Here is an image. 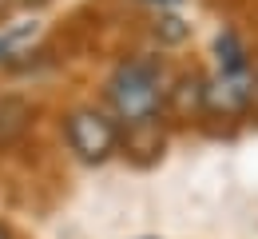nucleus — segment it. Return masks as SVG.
<instances>
[{
	"label": "nucleus",
	"mask_w": 258,
	"mask_h": 239,
	"mask_svg": "<svg viewBox=\"0 0 258 239\" xmlns=\"http://www.w3.org/2000/svg\"><path fill=\"white\" fill-rule=\"evenodd\" d=\"M163 100H167V72L155 56H131L107 80V104L115 120L127 128L151 124Z\"/></svg>",
	"instance_id": "1"
},
{
	"label": "nucleus",
	"mask_w": 258,
	"mask_h": 239,
	"mask_svg": "<svg viewBox=\"0 0 258 239\" xmlns=\"http://www.w3.org/2000/svg\"><path fill=\"white\" fill-rule=\"evenodd\" d=\"M64 136H68V148L84 164H103L119 148V124L96 108H76L64 120Z\"/></svg>",
	"instance_id": "2"
},
{
	"label": "nucleus",
	"mask_w": 258,
	"mask_h": 239,
	"mask_svg": "<svg viewBox=\"0 0 258 239\" xmlns=\"http://www.w3.org/2000/svg\"><path fill=\"white\" fill-rule=\"evenodd\" d=\"M254 100V80L250 72H219L215 80H203V112L215 116H238Z\"/></svg>",
	"instance_id": "3"
},
{
	"label": "nucleus",
	"mask_w": 258,
	"mask_h": 239,
	"mask_svg": "<svg viewBox=\"0 0 258 239\" xmlns=\"http://www.w3.org/2000/svg\"><path fill=\"white\" fill-rule=\"evenodd\" d=\"M215 52H219L223 72H246V48H242V40H238L234 32H223V36H219Z\"/></svg>",
	"instance_id": "4"
},
{
	"label": "nucleus",
	"mask_w": 258,
	"mask_h": 239,
	"mask_svg": "<svg viewBox=\"0 0 258 239\" xmlns=\"http://www.w3.org/2000/svg\"><path fill=\"white\" fill-rule=\"evenodd\" d=\"M155 36H163V40H183L187 36V28H183V20L179 16H159V24H155Z\"/></svg>",
	"instance_id": "5"
},
{
	"label": "nucleus",
	"mask_w": 258,
	"mask_h": 239,
	"mask_svg": "<svg viewBox=\"0 0 258 239\" xmlns=\"http://www.w3.org/2000/svg\"><path fill=\"white\" fill-rule=\"evenodd\" d=\"M24 36H28V28H12V32L0 36V60H4V56H8V52H12V48L24 40Z\"/></svg>",
	"instance_id": "6"
},
{
	"label": "nucleus",
	"mask_w": 258,
	"mask_h": 239,
	"mask_svg": "<svg viewBox=\"0 0 258 239\" xmlns=\"http://www.w3.org/2000/svg\"><path fill=\"white\" fill-rule=\"evenodd\" d=\"M20 4H32V8H40V4H48V0H20Z\"/></svg>",
	"instance_id": "7"
},
{
	"label": "nucleus",
	"mask_w": 258,
	"mask_h": 239,
	"mask_svg": "<svg viewBox=\"0 0 258 239\" xmlns=\"http://www.w3.org/2000/svg\"><path fill=\"white\" fill-rule=\"evenodd\" d=\"M8 4H12V0H0V12H4V8H8Z\"/></svg>",
	"instance_id": "8"
},
{
	"label": "nucleus",
	"mask_w": 258,
	"mask_h": 239,
	"mask_svg": "<svg viewBox=\"0 0 258 239\" xmlns=\"http://www.w3.org/2000/svg\"><path fill=\"white\" fill-rule=\"evenodd\" d=\"M0 239H12V235H8V231H4V227H0Z\"/></svg>",
	"instance_id": "9"
}]
</instances>
